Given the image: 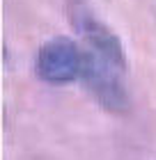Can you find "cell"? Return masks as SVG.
<instances>
[{"mask_svg":"<svg viewBox=\"0 0 156 160\" xmlns=\"http://www.w3.org/2000/svg\"><path fill=\"white\" fill-rule=\"evenodd\" d=\"M67 18L73 32L80 34V39L87 43L90 50L106 57L117 69H126V53L120 37L92 12V7L85 0H67Z\"/></svg>","mask_w":156,"mask_h":160,"instance_id":"obj_2","label":"cell"},{"mask_svg":"<svg viewBox=\"0 0 156 160\" xmlns=\"http://www.w3.org/2000/svg\"><path fill=\"white\" fill-rule=\"evenodd\" d=\"M83 50L69 37H53L37 50L35 71L48 85H67L80 78Z\"/></svg>","mask_w":156,"mask_h":160,"instance_id":"obj_3","label":"cell"},{"mask_svg":"<svg viewBox=\"0 0 156 160\" xmlns=\"http://www.w3.org/2000/svg\"><path fill=\"white\" fill-rule=\"evenodd\" d=\"M80 80L85 82L87 92L96 98L103 110L124 114L129 112V94L122 82V69H117L113 62L101 57L94 50H83V69H80Z\"/></svg>","mask_w":156,"mask_h":160,"instance_id":"obj_1","label":"cell"}]
</instances>
